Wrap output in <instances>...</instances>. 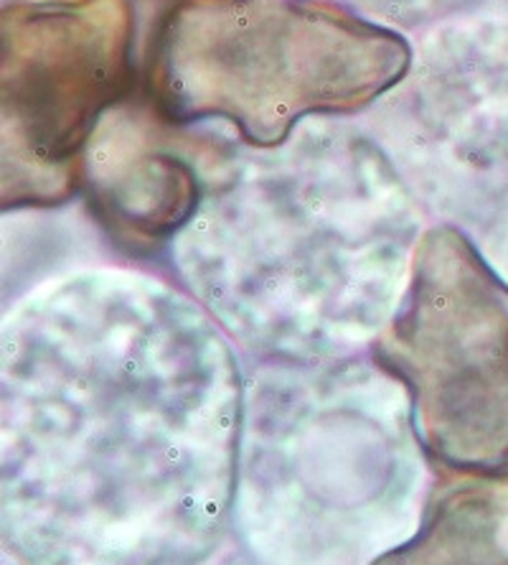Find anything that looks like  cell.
Returning <instances> with one entry per match:
<instances>
[{"instance_id":"obj_2","label":"cell","mask_w":508,"mask_h":565,"mask_svg":"<svg viewBox=\"0 0 508 565\" xmlns=\"http://www.w3.org/2000/svg\"><path fill=\"white\" fill-rule=\"evenodd\" d=\"M374 360L440 477H508V282L453 224L424 232Z\"/></svg>"},{"instance_id":"obj_4","label":"cell","mask_w":508,"mask_h":565,"mask_svg":"<svg viewBox=\"0 0 508 565\" xmlns=\"http://www.w3.org/2000/svg\"><path fill=\"white\" fill-rule=\"evenodd\" d=\"M227 143L229 132L176 126L148 95H130L87 146L82 191L91 217L122 253L161 255L194 222Z\"/></svg>"},{"instance_id":"obj_3","label":"cell","mask_w":508,"mask_h":565,"mask_svg":"<svg viewBox=\"0 0 508 565\" xmlns=\"http://www.w3.org/2000/svg\"><path fill=\"white\" fill-rule=\"evenodd\" d=\"M0 199L56 206L82 189L105 115L136 87L130 0H44L3 11Z\"/></svg>"},{"instance_id":"obj_1","label":"cell","mask_w":508,"mask_h":565,"mask_svg":"<svg viewBox=\"0 0 508 565\" xmlns=\"http://www.w3.org/2000/svg\"><path fill=\"white\" fill-rule=\"evenodd\" d=\"M412 60L402 33L333 0H176L150 33L145 95L176 126L278 148L305 120L369 110Z\"/></svg>"},{"instance_id":"obj_6","label":"cell","mask_w":508,"mask_h":565,"mask_svg":"<svg viewBox=\"0 0 508 565\" xmlns=\"http://www.w3.org/2000/svg\"><path fill=\"white\" fill-rule=\"evenodd\" d=\"M333 3L361 11L371 19L397 23L402 29H424L471 11L480 0H333Z\"/></svg>"},{"instance_id":"obj_5","label":"cell","mask_w":508,"mask_h":565,"mask_svg":"<svg viewBox=\"0 0 508 565\" xmlns=\"http://www.w3.org/2000/svg\"><path fill=\"white\" fill-rule=\"evenodd\" d=\"M371 565H508V477H443L418 533Z\"/></svg>"}]
</instances>
